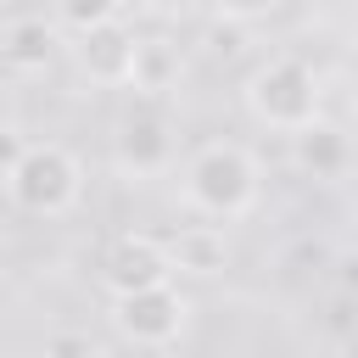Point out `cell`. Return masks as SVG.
Wrapping results in <instances>:
<instances>
[{
  "mask_svg": "<svg viewBox=\"0 0 358 358\" xmlns=\"http://www.w3.org/2000/svg\"><path fill=\"white\" fill-rule=\"evenodd\" d=\"M179 196L207 224H235L263 201V162L241 140H201L179 168Z\"/></svg>",
  "mask_w": 358,
  "mask_h": 358,
  "instance_id": "cell-1",
  "label": "cell"
},
{
  "mask_svg": "<svg viewBox=\"0 0 358 358\" xmlns=\"http://www.w3.org/2000/svg\"><path fill=\"white\" fill-rule=\"evenodd\" d=\"M241 101H246L252 123H263L274 134H296V129L324 117V78L296 50H280V56H268V62H257L246 73Z\"/></svg>",
  "mask_w": 358,
  "mask_h": 358,
  "instance_id": "cell-2",
  "label": "cell"
},
{
  "mask_svg": "<svg viewBox=\"0 0 358 358\" xmlns=\"http://www.w3.org/2000/svg\"><path fill=\"white\" fill-rule=\"evenodd\" d=\"M6 201L28 218H62L84 201V162L62 140H28L22 162L6 173Z\"/></svg>",
  "mask_w": 358,
  "mask_h": 358,
  "instance_id": "cell-3",
  "label": "cell"
},
{
  "mask_svg": "<svg viewBox=\"0 0 358 358\" xmlns=\"http://www.w3.org/2000/svg\"><path fill=\"white\" fill-rule=\"evenodd\" d=\"M179 157V140H173V112L168 101H140L112 123V168L123 179H162Z\"/></svg>",
  "mask_w": 358,
  "mask_h": 358,
  "instance_id": "cell-4",
  "label": "cell"
},
{
  "mask_svg": "<svg viewBox=\"0 0 358 358\" xmlns=\"http://www.w3.org/2000/svg\"><path fill=\"white\" fill-rule=\"evenodd\" d=\"M190 296L179 285H151V291H129V296H112V330L129 341V347H173L185 330H190Z\"/></svg>",
  "mask_w": 358,
  "mask_h": 358,
  "instance_id": "cell-5",
  "label": "cell"
},
{
  "mask_svg": "<svg viewBox=\"0 0 358 358\" xmlns=\"http://www.w3.org/2000/svg\"><path fill=\"white\" fill-rule=\"evenodd\" d=\"M73 67L95 84V90H129V78H134V50H140V34L117 17V22H106V28H90V34H78L73 45Z\"/></svg>",
  "mask_w": 358,
  "mask_h": 358,
  "instance_id": "cell-6",
  "label": "cell"
},
{
  "mask_svg": "<svg viewBox=\"0 0 358 358\" xmlns=\"http://www.w3.org/2000/svg\"><path fill=\"white\" fill-rule=\"evenodd\" d=\"M151 285H173V252H168V241H157L145 229L117 235L112 252H106V291L129 296V291H151Z\"/></svg>",
  "mask_w": 358,
  "mask_h": 358,
  "instance_id": "cell-7",
  "label": "cell"
},
{
  "mask_svg": "<svg viewBox=\"0 0 358 358\" xmlns=\"http://www.w3.org/2000/svg\"><path fill=\"white\" fill-rule=\"evenodd\" d=\"M291 162H296V173H308V179H319V185H336V179L352 173L358 140H352L336 117H319V123H308V129L291 134Z\"/></svg>",
  "mask_w": 358,
  "mask_h": 358,
  "instance_id": "cell-8",
  "label": "cell"
},
{
  "mask_svg": "<svg viewBox=\"0 0 358 358\" xmlns=\"http://www.w3.org/2000/svg\"><path fill=\"white\" fill-rule=\"evenodd\" d=\"M56 50H62V28H56L50 17L22 11V17H6V22H0V67H6V73L34 78V73H45V67L56 62Z\"/></svg>",
  "mask_w": 358,
  "mask_h": 358,
  "instance_id": "cell-9",
  "label": "cell"
},
{
  "mask_svg": "<svg viewBox=\"0 0 358 358\" xmlns=\"http://www.w3.org/2000/svg\"><path fill=\"white\" fill-rule=\"evenodd\" d=\"M179 78H185V50H179V39H168V34H140L129 90H134L140 101H168V95L179 90Z\"/></svg>",
  "mask_w": 358,
  "mask_h": 358,
  "instance_id": "cell-10",
  "label": "cell"
},
{
  "mask_svg": "<svg viewBox=\"0 0 358 358\" xmlns=\"http://www.w3.org/2000/svg\"><path fill=\"white\" fill-rule=\"evenodd\" d=\"M168 252H173V274L213 280V274L229 268V241H224L218 224H185V229L168 241Z\"/></svg>",
  "mask_w": 358,
  "mask_h": 358,
  "instance_id": "cell-11",
  "label": "cell"
},
{
  "mask_svg": "<svg viewBox=\"0 0 358 358\" xmlns=\"http://www.w3.org/2000/svg\"><path fill=\"white\" fill-rule=\"evenodd\" d=\"M123 17V0H50V22L67 28L73 39L90 34V28H106Z\"/></svg>",
  "mask_w": 358,
  "mask_h": 358,
  "instance_id": "cell-12",
  "label": "cell"
},
{
  "mask_svg": "<svg viewBox=\"0 0 358 358\" xmlns=\"http://www.w3.org/2000/svg\"><path fill=\"white\" fill-rule=\"evenodd\" d=\"M207 6H213V17L229 22V28H252V22H263V17L280 11V0H207Z\"/></svg>",
  "mask_w": 358,
  "mask_h": 358,
  "instance_id": "cell-13",
  "label": "cell"
},
{
  "mask_svg": "<svg viewBox=\"0 0 358 358\" xmlns=\"http://www.w3.org/2000/svg\"><path fill=\"white\" fill-rule=\"evenodd\" d=\"M22 151H28V134H22V123H17V117H0V185H6V173L22 162Z\"/></svg>",
  "mask_w": 358,
  "mask_h": 358,
  "instance_id": "cell-14",
  "label": "cell"
},
{
  "mask_svg": "<svg viewBox=\"0 0 358 358\" xmlns=\"http://www.w3.org/2000/svg\"><path fill=\"white\" fill-rule=\"evenodd\" d=\"M201 6H207V0H140V11H145L151 22H162V28H173V22H190Z\"/></svg>",
  "mask_w": 358,
  "mask_h": 358,
  "instance_id": "cell-15",
  "label": "cell"
},
{
  "mask_svg": "<svg viewBox=\"0 0 358 358\" xmlns=\"http://www.w3.org/2000/svg\"><path fill=\"white\" fill-rule=\"evenodd\" d=\"M347 285H358V257H347Z\"/></svg>",
  "mask_w": 358,
  "mask_h": 358,
  "instance_id": "cell-16",
  "label": "cell"
},
{
  "mask_svg": "<svg viewBox=\"0 0 358 358\" xmlns=\"http://www.w3.org/2000/svg\"><path fill=\"white\" fill-rule=\"evenodd\" d=\"M347 106H352V117H358V78H352V95H347Z\"/></svg>",
  "mask_w": 358,
  "mask_h": 358,
  "instance_id": "cell-17",
  "label": "cell"
},
{
  "mask_svg": "<svg viewBox=\"0 0 358 358\" xmlns=\"http://www.w3.org/2000/svg\"><path fill=\"white\" fill-rule=\"evenodd\" d=\"M352 241H358V207H352Z\"/></svg>",
  "mask_w": 358,
  "mask_h": 358,
  "instance_id": "cell-18",
  "label": "cell"
}]
</instances>
